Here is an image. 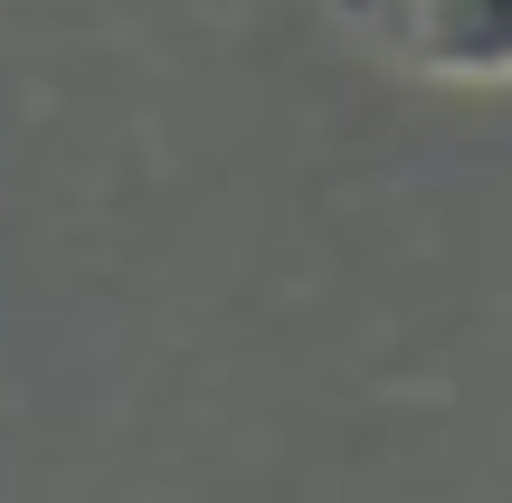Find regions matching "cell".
<instances>
[{
  "instance_id": "cell-1",
  "label": "cell",
  "mask_w": 512,
  "mask_h": 503,
  "mask_svg": "<svg viewBox=\"0 0 512 503\" xmlns=\"http://www.w3.org/2000/svg\"><path fill=\"white\" fill-rule=\"evenodd\" d=\"M380 29L437 86H512V0H380Z\"/></svg>"
}]
</instances>
